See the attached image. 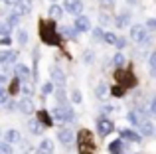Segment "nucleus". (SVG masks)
<instances>
[{
	"mask_svg": "<svg viewBox=\"0 0 156 154\" xmlns=\"http://www.w3.org/2000/svg\"><path fill=\"white\" fill-rule=\"evenodd\" d=\"M51 115H53V121L61 123L63 127H67L69 123L75 121V111H73L71 107H67V105H57V107H53Z\"/></svg>",
	"mask_w": 156,
	"mask_h": 154,
	"instance_id": "obj_1",
	"label": "nucleus"
},
{
	"mask_svg": "<svg viewBox=\"0 0 156 154\" xmlns=\"http://www.w3.org/2000/svg\"><path fill=\"white\" fill-rule=\"evenodd\" d=\"M129 38L133 40L134 44H148L150 42V34H148L144 24H134V26H130Z\"/></svg>",
	"mask_w": 156,
	"mask_h": 154,
	"instance_id": "obj_2",
	"label": "nucleus"
},
{
	"mask_svg": "<svg viewBox=\"0 0 156 154\" xmlns=\"http://www.w3.org/2000/svg\"><path fill=\"white\" fill-rule=\"evenodd\" d=\"M95 127H97V135H99V136H103V138H105V136H109L111 132L115 131V123H113L111 119H107V117H103V115H101V117H97Z\"/></svg>",
	"mask_w": 156,
	"mask_h": 154,
	"instance_id": "obj_3",
	"label": "nucleus"
},
{
	"mask_svg": "<svg viewBox=\"0 0 156 154\" xmlns=\"http://www.w3.org/2000/svg\"><path fill=\"white\" fill-rule=\"evenodd\" d=\"M57 140H59L65 148H71L73 142H75V131H73L71 127H61L59 131H57Z\"/></svg>",
	"mask_w": 156,
	"mask_h": 154,
	"instance_id": "obj_4",
	"label": "nucleus"
},
{
	"mask_svg": "<svg viewBox=\"0 0 156 154\" xmlns=\"http://www.w3.org/2000/svg\"><path fill=\"white\" fill-rule=\"evenodd\" d=\"M61 6H63V12H67V14L81 16V12H83V0H63Z\"/></svg>",
	"mask_w": 156,
	"mask_h": 154,
	"instance_id": "obj_5",
	"label": "nucleus"
},
{
	"mask_svg": "<svg viewBox=\"0 0 156 154\" xmlns=\"http://www.w3.org/2000/svg\"><path fill=\"white\" fill-rule=\"evenodd\" d=\"M16 59H18V51L16 50H0V65L4 67L14 65Z\"/></svg>",
	"mask_w": 156,
	"mask_h": 154,
	"instance_id": "obj_6",
	"label": "nucleus"
},
{
	"mask_svg": "<svg viewBox=\"0 0 156 154\" xmlns=\"http://www.w3.org/2000/svg\"><path fill=\"white\" fill-rule=\"evenodd\" d=\"M51 83L55 85V89H65V73L61 67H51Z\"/></svg>",
	"mask_w": 156,
	"mask_h": 154,
	"instance_id": "obj_7",
	"label": "nucleus"
},
{
	"mask_svg": "<svg viewBox=\"0 0 156 154\" xmlns=\"http://www.w3.org/2000/svg\"><path fill=\"white\" fill-rule=\"evenodd\" d=\"M73 28L77 30V34H79V32L83 34V32H89V30H93V28H91V20H89L87 16H83V14H81V16H75V22H73Z\"/></svg>",
	"mask_w": 156,
	"mask_h": 154,
	"instance_id": "obj_8",
	"label": "nucleus"
},
{
	"mask_svg": "<svg viewBox=\"0 0 156 154\" xmlns=\"http://www.w3.org/2000/svg\"><path fill=\"white\" fill-rule=\"evenodd\" d=\"M18 111L22 115H32L34 113V99L32 97H22L18 99Z\"/></svg>",
	"mask_w": 156,
	"mask_h": 154,
	"instance_id": "obj_9",
	"label": "nucleus"
},
{
	"mask_svg": "<svg viewBox=\"0 0 156 154\" xmlns=\"http://www.w3.org/2000/svg\"><path fill=\"white\" fill-rule=\"evenodd\" d=\"M119 135H121L122 140H129V142H134V144L142 142V136L138 135L136 131H133V128H121V131H119Z\"/></svg>",
	"mask_w": 156,
	"mask_h": 154,
	"instance_id": "obj_10",
	"label": "nucleus"
},
{
	"mask_svg": "<svg viewBox=\"0 0 156 154\" xmlns=\"http://www.w3.org/2000/svg\"><path fill=\"white\" fill-rule=\"evenodd\" d=\"M14 75H16V79H20L22 83H28L30 81V67L26 65V63H18V65L14 67Z\"/></svg>",
	"mask_w": 156,
	"mask_h": 154,
	"instance_id": "obj_11",
	"label": "nucleus"
},
{
	"mask_svg": "<svg viewBox=\"0 0 156 154\" xmlns=\"http://www.w3.org/2000/svg\"><path fill=\"white\" fill-rule=\"evenodd\" d=\"M28 128H30V135H34V136L44 135V131H46L44 123L38 119V117H34V119H30V121H28Z\"/></svg>",
	"mask_w": 156,
	"mask_h": 154,
	"instance_id": "obj_12",
	"label": "nucleus"
},
{
	"mask_svg": "<svg viewBox=\"0 0 156 154\" xmlns=\"http://www.w3.org/2000/svg\"><path fill=\"white\" fill-rule=\"evenodd\" d=\"M138 135L140 136H152V135H156V127L148 119H142V123L138 124Z\"/></svg>",
	"mask_w": 156,
	"mask_h": 154,
	"instance_id": "obj_13",
	"label": "nucleus"
},
{
	"mask_svg": "<svg viewBox=\"0 0 156 154\" xmlns=\"http://www.w3.org/2000/svg\"><path fill=\"white\" fill-rule=\"evenodd\" d=\"M4 142L20 144V142H22V135H20V131H16V128H8V131L4 132Z\"/></svg>",
	"mask_w": 156,
	"mask_h": 154,
	"instance_id": "obj_14",
	"label": "nucleus"
},
{
	"mask_svg": "<svg viewBox=\"0 0 156 154\" xmlns=\"http://www.w3.org/2000/svg\"><path fill=\"white\" fill-rule=\"evenodd\" d=\"M130 24V12L129 10H122L117 14V18H115V26L117 28H126Z\"/></svg>",
	"mask_w": 156,
	"mask_h": 154,
	"instance_id": "obj_15",
	"label": "nucleus"
},
{
	"mask_svg": "<svg viewBox=\"0 0 156 154\" xmlns=\"http://www.w3.org/2000/svg\"><path fill=\"white\" fill-rule=\"evenodd\" d=\"M125 150H126V144H125L122 138L113 140V142L109 144V154H125Z\"/></svg>",
	"mask_w": 156,
	"mask_h": 154,
	"instance_id": "obj_16",
	"label": "nucleus"
},
{
	"mask_svg": "<svg viewBox=\"0 0 156 154\" xmlns=\"http://www.w3.org/2000/svg\"><path fill=\"white\" fill-rule=\"evenodd\" d=\"M48 16H50L51 20H61V16H63V6H61V4H50Z\"/></svg>",
	"mask_w": 156,
	"mask_h": 154,
	"instance_id": "obj_17",
	"label": "nucleus"
},
{
	"mask_svg": "<svg viewBox=\"0 0 156 154\" xmlns=\"http://www.w3.org/2000/svg\"><path fill=\"white\" fill-rule=\"evenodd\" d=\"M30 10H32V0H20L18 6H14V12H16V14H20V16L30 14Z\"/></svg>",
	"mask_w": 156,
	"mask_h": 154,
	"instance_id": "obj_18",
	"label": "nucleus"
},
{
	"mask_svg": "<svg viewBox=\"0 0 156 154\" xmlns=\"http://www.w3.org/2000/svg\"><path fill=\"white\" fill-rule=\"evenodd\" d=\"M38 154H53V140L51 138H42L38 146Z\"/></svg>",
	"mask_w": 156,
	"mask_h": 154,
	"instance_id": "obj_19",
	"label": "nucleus"
},
{
	"mask_svg": "<svg viewBox=\"0 0 156 154\" xmlns=\"http://www.w3.org/2000/svg\"><path fill=\"white\" fill-rule=\"evenodd\" d=\"M109 85L105 83V81H101L99 85H97V89H95V95H97V99L99 101H107V95H109Z\"/></svg>",
	"mask_w": 156,
	"mask_h": 154,
	"instance_id": "obj_20",
	"label": "nucleus"
},
{
	"mask_svg": "<svg viewBox=\"0 0 156 154\" xmlns=\"http://www.w3.org/2000/svg\"><path fill=\"white\" fill-rule=\"evenodd\" d=\"M142 119H144V117H142L138 111H129L126 113V121H129L130 124H134V127H138V124L142 123Z\"/></svg>",
	"mask_w": 156,
	"mask_h": 154,
	"instance_id": "obj_21",
	"label": "nucleus"
},
{
	"mask_svg": "<svg viewBox=\"0 0 156 154\" xmlns=\"http://www.w3.org/2000/svg\"><path fill=\"white\" fill-rule=\"evenodd\" d=\"M113 65L115 67H125L126 65V58H125L122 51H117V54L113 55Z\"/></svg>",
	"mask_w": 156,
	"mask_h": 154,
	"instance_id": "obj_22",
	"label": "nucleus"
},
{
	"mask_svg": "<svg viewBox=\"0 0 156 154\" xmlns=\"http://www.w3.org/2000/svg\"><path fill=\"white\" fill-rule=\"evenodd\" d=\"M91 38H93V42H105V32H103V28H101V26L93 28V30H91Z\"/></svg>",
	"mask_w": 156,
	"mask_h": 154,
	"instance_id": "obj_23",
	"label": "nucleus"
},
{
	"mask_svg": "<svg viewBox=\"0 0 156 154\" xmlns=\"http://www.w3.org/2000/svg\"><path fill=\"white\" fill-rule=\"evenodd\" d=\"M148 65H150V77H154V79H156V50L150 51V55H148Z\"/></svg>",
	"mask_w": 156,
	"mask_h": 154,
	"instance_id": "obj_24",
	"label": "nucleus"
},
{
	"mask_svg": "<svg viewBox=\"0 0 156 154\" xmlns=\"http://www.w3.org/2000/svg\"><path fill=\"white\" fill-rule=\"evenodd\" d=\"M59 34L63 36V38H67V40H75V38H77V30H75V28H69V26L61 28Z\"/></svg>",
	"mask_w": 156,
	"mask_h": 154,
	"instance_id": "obj_25",
	"label": "nucleus"
},
{
	"mask_svg": "<svg viewBox=\"0 0 156 154\" xmlns=\"http://www.w3.org/2000/svg\"><path fill=\"white\" fill-rule=\"evenodd\" d=\"M20 18H22V16H20V14H16V12H12V14H10V16H8V18H6V24H8V26L12 28V30H14V28L18 26Z\"/></svg>",
	"mask_w": 156,
	"mask_h": 154,
	"instance_id": "obj_26",
	"label": "nucleus"
},
{
	"mask_svg": "<svg viewBox=\"0 0 156 154\" xmlns=\"http://www.w3.org/2000/svg\"><path fill=\"white\" fill-rule=\"evenodd\" d=\"M51 93H55V85L51 83V79L50 81H46L44 83V87H42V95L44 97H48V95H51Z\"/></svg>",
	"mask_w": 156,
	"mask_h": 154,
	"instance_id": "obj_27",
	"label": "nucleus"
},
{
	"mask_svg": "<svg viewBox=\"0 0 156 154\" xmlns=\"http://www.w3.org/2000/svg\"><path fill=\"white\" fill-rule=\"evenodd\" d=\"M119 42V36L113 34V32H105V44H109V46H117Z\"/></svg>",
	"mask_w": 156,
	"mask_h": 154,
	"instance_id": "obj_28",
	"label": "nucleus"
},
{
	"mask_svg": "<svg viewBox=\"0 0 156 154\" xmlns=\"http://www.w3.org/2000/svg\"><path fill=\"white\" fill-rule=\"evenodd\" d=\"M16 42H18V46H26V44H28V32L26 30H18Z\"/></svg>",
	"mask_w": 156,
	"mask_h": 154,
	"instance_id": "obj_29",
	"label": "nucleus"
},
{
	"mask_svg": "<svg viewBox=\"0 0 156 154\" xmlns=\"http://www.w3.org/2000/svg\"><path fill=\"white\" fill-rule=\"evenodd\" d=\"M10 34H12V28L6 24V20H4V22H0V36H2V38H8Z\"/></svg>",
	"mask_w": 156,
	"mask_h": 154,
	"instance_id": "obj_30",
	"label": "nucleus"
},
{
	"mask_svg": "<svg viewBox=\"0 0 156 154\" xmlns=\"http://www.w3.org/2000/svg\"><path fill=\"white\" fill-rule=\"evenodd\" d=\"M71 101L75 105H81V101H83V93H81L79 89H73V91H71Z\"/></svg>",
	"mask_w": 156,
	"mask_h": 154,
	"instance_id": "obj_31",
	"label": "nucleus"
},
{
	"mask_svg": "<svg viewBox=\"0 0 156 154\" xmlns=\"http://www.w3.org/2000/svg\"><path fill=\"white\" fill-rule=\"evenodd\" d=\"M0 154H14V146L2 140V142H0Z\"/></svg>",
	"mask_w": 156,
	"mask_h": 154,
	"instance_id": "obj_32",
	"label": "nucleus"
},
{
	"mask_svg": "<svg viewBox=\"0 0 156 154\" xmlns=\"http://www.w3.org/2000/svg\"><path fill=\"white\" fill-rule=\"evenodd\" d=\"M144 26H146V30H148V32H150V30L154 32V30H156V18H148V20L144 22Z\"/></svg>",
	"mask_w": 156,
	"mask_h": 154,
	"instance_id": "obj_33",
	"label": "nucleus"
},
{
	"mask_svg": "<svg viewBox=\"0 0 156 154\" xmlns=\"http://www.w3.org/2000/svg\"><path fill=\"white\" fill-rule=\"evenodd\" d=\"M8 101H10V97H8V93L4 91L2 87H0V105H6Z\"/></svg>",
	"mask_w": 156,
	"mask_h": 154,
	"instance_id": "obj_34",
	"label": "nucleus"
},
{
	"mask_svg": "<svg viewBox=\"0 0 156 154\" xmlns=\"http://www.w3.org/2000/svg\"><path fill=\"white\" fill-rule=\"evenodd\" d=\"M83 61H85V63H91V61H93V51H91V50H87V51H85Z\"/></svg>",
	"mask_w": 156,
	"mask_h": 154,
	"instance_id": "obj_35",
	"label": "nucleus"
},
{
	"mask_svg": "<svg viewBox=\"0 0 156 154\" xmlns=\"http://www.w3.org/2000/svg\"><path fill=\"white\" fill-rule=\"evenodd\" d=\"M148 109H150V113H152V115L156 117V97H152V99H150V105H148Z\"/></svg>",
	"mask_w": 156,
	"mask_h": 154,
	"instance_id": "obj_36",
	"label": "nucleus"
},
{
	"mask_svg": "<svg viewBox=\"0 0 156 154\" xmlns=\"http://www.w3.org/2000/svg\"><path fill=\"white\" fill-rule=\"evenodd\" d=\"M6 83H8V75L4 71H0V87H4Z\"/></svg>",
	"mask_w": 156,
	"mask_h": 154,
	"instance_id": "obj_37",
	"label": "nucleus"
},
{
	"mask_svg": "<svg viewBox=\"0 0 156 154\" xmlns=\"http://www.w3.org/2000/svg\"><path fill=\"white\" fill-rule=\"evenodd\" d=\"M99 18H101V24H109V22H113V20H111V16H109V14H105V12L99 16Z\"/></svg>",
	"mask_w": 156,
	"mask_h": 154,
	"instance_id": "obj_38",
	"label": "nucleus"
},
{
	"mask_svg": "<svg viewBox=\"0 0 156 154\" xmlns=\"http://www.w3.org/2000/svg\"><path fill=\"white\" fill-rule=\"evenodd\" d=\"M22 91L26 93L24 97H30V95H32V87H30V85H22Z\"/></svg>",
	"mask_w": 156,
	"mask_h": 154,
	"instance_id": "obj_39",
	"label": "nucleus"
},
{
	"mask_svg": "<svg viewBox=\"0 0 156 154\" xmlns=\"http://www.w3.org/2000/svg\"><path fill=\"white\" fill-rule=\"evenodd\" d=\"M4 4H8V6L14 8V6H18V4H20V0H4Z\"/></svg>",
	"mask_w": 156,
	"mask_h": 154,
	"instance_id": "obj_40",
	"label": "nucleus"
},
{
	"mask_svg": "<svg viewBox=\"0 0 156 154\" xmlns=\"http://www.w3.org/2000/svg\"><path fill=\"white\" fill-rule=\"evenodd\" d=\"M125 46H126V40H125V38H119V42H117V47L121 50V47H125Z\"/></svg>",
	"mask_w": 156,
	"mask_h": 154,
	"instance_id": "obj_41",
	"label": "nucleus"
},
{
	"mask_svg": "<svg viewBox=\"0 0 156 154\" xmlns=\"http://www.w3.org/2000/svg\"><path fill=\"white\" fill-rule=\"evenodd\" d=\"M103 6H115V0H99Z\"/></svg>",
	"mask_w": 156,
	"mask_h": 154,
	"instance_id": "obj_42",
	"label": "nucleus"
},
{
	"mask_svg": "<svg viewBox=\"0 0 156 154\" xmlns=\"http://www.w3.org/2000/svg\"><path fill=\"white\" fill-rule=\"evenodd\" d=\"M0 44H4V46H8V44H10V38H0Z\"/></svg>",
	"mask_w": 156,
	"mask_h": 154,
	"instance_id": "obj_43",
	"label": "nucleus"
},
{
	"mask_svg": "<svg viewBox=\"0 0 156 154\" xmlns=\"http://www.w3.org/2000/svg\"><path fill=\"white\" fill-rule=\"evenodd\" d=\"M126 4H129V6H136L138 0H126Z\"/></svg>",
	"mask_w": 156,
	"mask_h": 154,
	"instance_id": "obj_44",
	"label": "nucleus"
},
{
	"mask_svg": "<svg viewBox=\"0 0 156 154\" xmlns=\"http://www.w3.org/2000/svg\"><path fill=\"white\" fill-rule=\"evenodd\" d=\"M50 2H51V4H55V0H50Z\"/></svg>",
	"mask_w": 156,
	"mask_h": 154,
	"instance_id": "obj_45",
	"label": "nucleus"
}]
</instances>
